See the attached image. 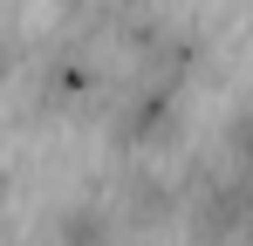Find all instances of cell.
I'll return each instance as SVG.
<instances>
[{"instance_id":"7a4b0ae2","label":"cell","mask_w":253,"mask_h":246,"mask_svg":"<svg viewBox=\"0 0 253 246\" xmlns=\"http://www.w3.org/2000/svg\"><path fill=\"white\" fill-rule=\"evenodd\" d=\"M21 62H28V35L14 21H0V76H21Z\"/></svg>"},{"instance_id":"6da1fadb","label":"cell","mask_w":253,"mask_h":246,"mask_svg":"<svg viewBox=\"0 0 253 246\" xmlns=\"http://www.w3.org/2000/svg\"><path fill=\"white\" fill-rule=\"evenodd\" d=\"M117 205H124L130 226H165V219H178L185 212V192H178V178L171 171H124L117 178Z\"/></svg>"}]
</instances>
